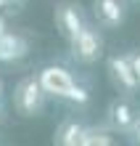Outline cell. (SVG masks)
Listing matches in <instances>:
<instances>
[{"label":"cell","mask_w":140,"mask_h":146,"mask_svg":"<svg viewBox=\"0 0 140 146\" xmlns=\"http://www.w3.org/2000/svg\"><path fill=\"white\" fill-rule=\"evenodd\" d=\"M108 119H111V125L116 127V130H132L137 114L132 111V106H129L127 101H114L111 109H108Z\"/></svg>","instance_id":"8"},{"label":"cell","mask_w":140,"mask_h":146,"mask_svg":"<svg viewBox=\"0 0 140 146\" xmlns=\"http://www.w3.org/2000/svg\"><path fill=\"white\" fill-rule=\"evenodd\" d=\"M56 24L61 29V35H64L66 40H72L77 32H80L85 27V16L80 11V5H72V3H64L56 8Z\"/></svg>","instance_id":"6"},{"label":"cell","mask_w":140,"mask_h":146,"mask_svg":"<svg viewBox=\"0 0 140 146\" xmlns=\"http://www.w3.org/2000/svg\"><path fill=\"white\" fill-rule=\"evenodd\" d=\"M48 93L42 90V85L37 77H21L19 85L13 88V109L21 117H37L45 109Z\"/></svg>","instance_id":"1"},{"label":"cell","mask_w":140,"mask_h":146,"mask_svg":"<svg viewBox=\"0 0 140 146\" xmlns=\"http://www.w3.org/2000/svg\"><path fill=\"white\" fill-rule=\"evenodd\" d=\"M0 8H3V0H0Z\"/></svg>","instance_id":"13"},{"label":"cell","mask_w":140,"mask_h":146,"mask_svg":"<svg viewBox=\"0 0 140 146\" xmlns=\"http://www.w3.org/2000/svg\"><path fill=\"white\" fill-rule=\"evenodd\" d=\"M129 66H132V72L137 74V80H140V50H135V53H129Z\"/></svg>","instance_id":"11"},{"label":"cell","mask_w":140,"mask_h":146,"mask_svg":"<svg viewBox=\"0 0 140 146\" xmlns=\"http://www.w3.org/2000/svg\"><path fill=\"white\" fill-rule=\"evenodd\" d=\"M82 135H85V127L77 122V119H66V122H61V127L56 130V143L77 146V143H82Z\"/></svg>","instance_id":"9"},{"label":"cell","mask_w":140,"mask_h":146,"mask_svg":"<svg viewBox=\"0 0 140 146\" xmlns=\"http://www.w3.org/2000/svg\"><path fill=\"white\" fill-rule=\"evenodd\" d=\"M108 72H111L114 82H116L122 90L135 93V90L140 88V80H137V74L132 72L127 56H111V58H108Z\"/></svg>","instance_id":"5"},{"label":"cell","mask_w":140,"mask_h":146,"mask_svg":"<svg viewBox=\"0 0 140 146\" xmlns=\"http://www.w3.org/2000/svg\"><path fill=\"white\" fill-rule=\"evenodd\" d=\"M37 80L42 85V90L53 98H69L72 88L77 85L74 74L66 69V66H58V64H48L37 72Z\"/></svg>","instance_id":"3"},{"label":"cell","mask_w":140,"mask_h":146,"mask_svg":"<svg viewBox=\"0 0 140 146\" xmlns=\"http://www.w3.org/2000/svg\"><path fill=\"white\" fill-rule=\"evenodd\" d=\"M0 35H3V21H0Z\"/></svg>","instance_id":"12"},{"label":"cell","mask_w":140,"mask_h":146,"mask_svg":"<svg viewBox=\"0 0 140 146\" xmlns=\"http://www.w3.org/2000/svg\"><path fill=\"white\" fill-rule=\"evenodd\" d=\"M95 19H98L101 27L106 29H116L124 24V16H127V8L122 0H95Z\"/></svg>","instance_id":"4"},{"label":"cell","mask_w":140,"mask_h":146,"mask_svg":"<svg viewBox=\"0 0 140 146\" xmlns=\"http://www.w3.org/2000/svg\"><path fill=\"white\" fill-rule=\"evenodd\" d=\"M27 40H24L21 35H11V32H3L0 35V61H19V58L27 56Z\"/></svg>","instance_id":"7"},{"label":"cell","mask_w":140,"mask_h":146,"mask_svg":"<svg viewBox=\"0 0 140 146\" xmlns=\"http://www.w3.org/2000/svg\"><path fill=\"white\" fill-rule=\"evenodd\" d=\"M69 45H72V56L80 64H93V61H98L103 56V37H101V32L95 29L93 24H87V21H85V27L69 40Z\"/></svg>","instance_id":"2"},{"label":"cell","mask_w":140,"mask_h":146,"mask_svg":"<svg viewBox=\"0 0 140 146\" xmlns=\"http://www.w3.org/2000/svg\"><path fill=\"white\" fill-rule=\"evenodd\" d=\"M69 101H74V104H87L90 101V93H87V88H82L80 82L72 88V93H69Z\"/></svg>","instance_id":"10"}]
</instances>
